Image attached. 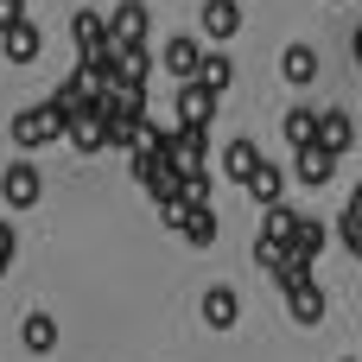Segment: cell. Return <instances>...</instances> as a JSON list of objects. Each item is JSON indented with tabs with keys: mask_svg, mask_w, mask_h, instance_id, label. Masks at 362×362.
Listing matches in <instances>:
<instances>
[{
	"mask_svg": "<svg viewBox=\"0 0 362 362\" xmlns=\"http://www.w3.org/2000/svg\"><path fill=\"white\" fill-rule=\"evenodd\" d=\"M204 146H210V134L204 127H165V140H159V159L191 185V178H204Z\"/></svg>",
	"mask_w": 362,
	"mask_h": 362,
	"instance_id": "1",
	"label": "cell"
},
{
	"mask_svg": "<svg viewBox=\"0 0 362 362\" xmlns=\"http://www.w3.org/2000/svg\"><path fill=\"white\" fill-rule=\"evenodd\" d=\"M6 134H13V146H25V153H38V146H51V140L64 134V121H57V108H51V102H38V108H19Z\"/></svg>",
	"mask_w": 362,
	"mask_h": 362,
	"instance_id": "2",
	"label": "cell"
},
{
	"mask_svg": "<svg viewBox=\"0 0 362 362\" xmlns=\"http://www.w3.org/2000/svg\"><path fill=\"white\" fill-rule=\"evenodd\" d=\"M102 25H108V51H121V45H146V32H153V13H146L140 0H121V6H115Z\"/></svg>",
	"mask_w": 362,
	"mask_h": 362,
	"instance_id": "3",
	"label": "cell"
},
{
	"mask_svg": "<svg viewBox=\"0 0 362 362\" xmlns=\"http://www.w3.org/2000/svg\"><path fill=\"white\" fill-rule=\"evenodd\" d=\"M38 197H45L38 165H25V159H19V165H6V178H0V204H6V210H32Z\"/></svg>",
	"mask_w": 362,
	"mask_h": 362,
	"instance_id": "4",
	"label": "cell"
},
{
	"mask_svg": "<svg viewBox=\"0 0 362 362\" xmlns=\"http://www.w3.org/2000/svg\"><path fill=\"white\" fill-rule=\"evenodd\" d=\"M70 38H76L83 64H102V57H108V25H102V13H95V6H83V13L70 19Z\"/></svg>",
	"mask_w": 362,
	"mask_h": 362,
	"instance_id": "5",
	"label": "cell"
},
{
	"mask_svg": "<svg viewBox=\"0 0 362 362\" xmlns=\"http://www.w3.org/2000/svg\"><path fill=\"white\" fill-rule=\"evenodd\" d=\"M312 146H325L331 159H344V153L356 146V127H350V115H344V108H325V115H318V127H312Z\"/></svg>",
	"mask_w": 362,
	"mask_h": 362,
	"instance_id": "6",
	"label": "cell"
},
{
	"mask_svg": "<svg viewBox=\"0 0 362 362\" xmlns=\"http://www.w3.org/2000/svg\"><path fill=\"white\" fill-rule=\"evenodd\" d=\"M210 121H216V95L204 83H178V127H204L210 134Z\"/></svg>",
	"mask_w": 362,
	"mask_h": 362,
	"instance_id": "7",
	"label": "cell"
},
{
	"mask_svg": "<svg viewBox=\"0 0 362 362\" xmlns=\"http://www.w3.org/2000/svg\"><path fill=\"white\" fill-rule=\"evenodd\" d=\"M159 64H165L178 83H191L197 64H204V38H165V45H159Z\"/></svg>",
	"mask_w": 362,
	"mask_h": 362,
	"instance_id": "8",
	"label": "cell"
},
{
	"mask_svg": "<svg viewBox=\"0 0 362 362\" xmlns=\"http://www.w3.org/2000/svg\"><path fill=\"white\" fill-rule=\"evenodd\" d=\"M293 178H299L305 191H325V185L337 178V159H331L325 146H299V159H293Z\"/></svg>",
	"mask_w": 362,
	"mask_h": 362,
	"instance_id": "9",
	"label": "cell"
},
{
	"mask_svg": "<svg viewBox=\"0 0 362 362\" xmlns=\"http://www.w3.org/2000/svg\"><path fill=\"white\" fill-rule=\"evenodd\" d=\"M242 191H248V197H255V204H261V210H274V204H280V197H286V172H280V165H274V159H261V165H255V172H248V178H242Z\"/></svg>",
	"mask_w": 362,
	"mask_h": 362,
	"instance_id": "10",
	"label": "cell"
},
{
	"mask_svg": "<svg viewBox=\"0 0 362 362\" xmlns=\"http://www.w3.org/2000/svg\"><path fill=\"white\" fill-rule=\"evenodd\" d=\"M325 242H331V229H325V223H318V216H299V223H293V235H286V255H293V261H305V267H312V261H318V255H325Z\"/></svg>",
	"mask_w": 362,
	"mask_h": 362,
	"instance_id": "11",
	"label": "cell"
},
{
	"mask_svg": "<svg viewBox=\"0 0 362 362\" xmlns=\"http://www.w3.org/2000/svg\"><path fill=\"white\" fill-rule=\"evenodd\" d=\"M191 83H204V89L223 102V89L235 83V57H229V51H216V45H204V64H197V76H191Z\"/></svg>",
	"mask_w": 362,
	"mask_h": 362,
	"instance_id": "12",
	"label": "cell"
},
{
	"mask_svg": "<svg viewBox=\"0 0 362 362\" xmlns=\"http://www.w3.org/2000/svg\"><path fill=\"white\" fill-rule=\"evenodd\" d=\"M242 25V0H204V38L223 51V38H235Z\"/></svg>",
	"mask_w": 362,
	"mask_h": 362,
	"instance_id": "13",
	"label": "cell"
},
{
	"mask_svg": "<svg viewBox=\"0 0 362 362\" xmlns=\"http://www.w3.org/2000/svg\"><path fill=\"white\" fill-rule=\"evenodd\" d=\"M38 45H45V32H38L32 19H19V25H6V32H0V57H6V64H32V57H38Z\"/></svg>",
	"mask_w": 362,
	"mask_h": 362,
	"instance_id": "14",
	"label": "cell"
},
{
	"mask_svg": "<svg viewBox=\"0 0 362 362\" xmlns=\"http://www.w3.org/2000/svg\"><path fill=\"white\" fill-rule=\"evenodd\" d=\"M286 312L312 331V325H325V293H318V280H305V286H286Z\"/></svg>",
	"mask_w": 362,
	"mask_h": 362,
	"instance_id": "15",
	"label": "cell"
},
{
	"mask_svg": "<svg viewBox=\"0 0 362 362\" xmlns=\"http://www.w3.org/2000/svg\"><path fill=\"white\" fill-rule=\"evenodd\" d=\"M235 318H242V299H235V286H210V293H204V325H210V331H229Z\"/></svg>",
	"mask_w": 362,
	"mask_h": 362,
	"instance_id": "16",
	"label": "cell"
},
{
	"mask_svg": "<svg viewBox=\"0 0 362 362\" xmlns=\"http://www.w3.org/2000/svg\"><path fill=\"white\" fill-rule=\"evenodd\" d=\"M280 76H286L293 89H305V83L318 76V51H312V45H286V51H280Z\"/></svg>",
	"mask_w": 362,
	"mask_h": 362,
	"instance_id": "17",
	"label": "cell"
},
{
	"mask_svg": "<svg viewBox=\"0 0 362 362\" xmlns=\"http://www.w3.org/2000/svg\"><path fill=\"white\" fill-rule=\"evenodd\" d=\"M19 344H25L32 356H51V350H57V318H51V312H32V318L19 325Z\"/></svg>",
	"mask_w": 362,
	"mask_h": 362,
	"instance_id": "18",
	"label": "cell"
},
{
	"mask_svg": "<svg viewBox=\"0 0 362 362\" xmlns=\"http://www.w3.org/2000/svg\"><path fill=\"white\" fill-rule=\"evenodd\" d=\"M57 140H70L76 153H102V121L83 108V115H70V121H64V134H57Z\"/></svg>",
	"mask_w": 362,
	"mask_h": 362,
	"instance_id": "19",
	"label": "cell"
},
{
	"mask_svg": "<svg viewBox=\"0 0 362 362\" xmlns=\"http://www.w3.org/2000/svg\"><path fill=\"white\" fill-rule=\"evenodd\" d=\"M178 235H185V242H197V248H210V242H216V210H210V204H185Z\"/></svg>",
	"mask_w": 362,
	"mask_h": 362,
	"instance_id": "20",
	"label": "cell"
},
{
	"mask_svg": "<svg viewBox=\"0 0 362 362\" xmlns=\"http://www.w3.org/2000/svg\"><path fill=\"white\" fill-rule=\"evenodd\" d=\"M255 165H261V146H255V140H229V146H223V172H229L235 185H242Z\"/></svg>",
	"mask_w": 362,
	"mask_h": 362,
	"instance_id": "21",
	"label": "cell"
},
{
	"mask_svg": "<svg viewBox=\"0 0 362 362\" xmlns=\"http://www.w3.org/2000/svg\"><path fill=\"white\" fill-rule=\"evenodd\" d=\"M337 242H344L350 255H362V197L344 204V216H337Z\"/></svg>",
	"mask_w": 362,
	"mask_h": 362,
	"instance_id": "22",
	"label": "cell"
},
{
	"mask_svg": "<svg viewBox=\"0 0 362 362\" xmlns=\"http://www.w3.org/2000/svg\"><path fill=\"white\" fill-rule=\"evenodd\" d=\"M293 223H299V210H286V204H274V210H267V223H261V242H280V248H286V235H293Z\"/></svg>",
	"mask_w": 362,
	"mask_h": 362,
	"instance_id": "23",
	"label": "cell"
},
{
	"mask_svg": "<svg viewBox=\"0 0 362 362\" xmlns=\"http://www.w3.org/2000/svg\"><path fill=\"white\" fill-rule=\"evenodd\" d=\"M312 127H318V115H312V108H293V115H286V140H293V153H299V146H312Z\"/></svg>",
	"mask_w": 362,
	"mask_h": 362,
	"instance_id": "24",
	"label": "cell"
},
{
	"mask_svg": "<svg viewBox=\"0 0 362 362\" xmlns=\"http://www.w3.org/2000/svg\"><path fill=\"white\" fill-rule=\"evenodd\" d=\"M280 261H286V248H280V242H261V235H255V267H267V274H274Z\"/></svg>",
	"mask_w": 362,
	"mask_h": 362,
	"instance_id": "25",
	"label": "cell"
},
{
	"mask_svg": "<svg viewBox=\"0 0 362 362\" xmlns=\"http://www.w3.org/2000/svg\"><path fill=\"white\" fill-rule=\"evenodd\" d=\"M13 255H19V235L0 223V280H6V267H13Z\"/></svg>",
	"mask_w": 362,
	"mask_h": 362,
	"instance_id": "26",
	"label": "cell"
},
{
	"mask_svg": "<svg viewBox=\"0 0 362 362\" xmlns=\"http://www.w3.org/2000/svg\"><path fill=\"white\" fill-rule=\"evenodd\" d=\"M159 223L178 229V223H185V197H165V204H159Z\"/></svg>",
	"mask_w": 362,
	"mask_h": 362,
	"instance_id": "27",
	"label": "cell"
},
{
	"mask_svg": "<svg viewBox=\"0 0 362 362\" xmlns=\"http://www.w3.org/2000/svg\"><path fill=\"white\" fill-rule=\"evenodd\" d=\"M19 19H25V0H0V32L19 25Z\"/></svg>",
	"mask_w": 362,
	"mask_h": 362,
	"instance_id": "28",
	"label": "cell"
}]
</instances>
